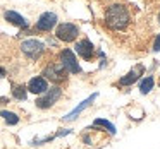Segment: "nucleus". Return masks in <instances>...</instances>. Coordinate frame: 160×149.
I'll return each instance as SVG.
<instances>
[{"instance_id": "f257e3e1", "label": "nucleus", "mask_w": 160, "mask_h": 149, "mask_svg": "<svg viewBox=\"0 0 160 149\" xmlns=\"http://www.w3.org/2000/svg\"><path fill=\"white\" fill-rule=\"evenodd\" d=\"M132 5L122 4V2H114L103 9V17H102V26L105 31L110 35H119L126 33L129 26L132 24Z\"/></svg>"}, {"instance_id": "f03ea898", "label": "nucleus", "mask_w": 160, "mask_h": 149, "mask_svg": "<svg viewBox=\"0 0 160 149\" xmlns=\"http://www.w3.org/2000/svg\"><path fill=\"white\" fill-rule=\"evenodd\" d=\"M42 76L45 77L47 81L53 82V86H62L69 81V72L60 65L59 62H50L43 67V72Z\"/></svg>"}, {"instance_id": "7ed1b4c3", "label": "nucleus", "mask_w": 160, "mask_h": 149, "mask_svg": "<svg viewBox=\"0 0 160 149\" xmlns=\"http://www.w3.org/2000/svg\"><path fill=\"white\" fill-rule=\"evenodd\" d=\"M60 98H62V86H52L36 98L35 106L38 110H50V108L55 106V103H59Z\"/></svg>"}, {"instance_id": "20e7f679", "label": "nucleus", "mask_w": 160, "mask_h": 149, "mask_svg": "<svg viewBox=\"0 0 160 149\" xmlns=\"http://www.w3.org/2000/svg\"><path fill=\"white\" fill-rule=\"evenodd\" d=\"M19 48H21L22 55L26 57V58L33 60V62H36V60H40L43 57V53L47 52L45 48V43H42L40 40H35V38H29V40H24V41L19 45Z\"/></svg>"}, {"instance_id": "39448f33", "label": "nucleus", "mask_w": 160, "mask_h": 149, "mask_svg": "<svg viewBox=\"0 0 160 149\" xmlns=\"http://www.w3.org/2000/svg\"><path fill=\"white\" fill-rule=\"evenodd\" d=\"M79 26L74 22H59L55 26V38L62 43H74L79 38Z\"/></svg>"}, {"instance_id": "423d86ee", "label": "nucleus", "mask_w": 160, "mask_h": 149, "mask_svg": "<svg viewBox=\"0 0 160 149\" xmlns=\"http://www.w3.org/2000/svg\"><path fill=\"white\" fill-rule=\"evenodd\" d=\"M59 63L72 76H78V74H83V69H81L79 62H78L76 53L71 48H64L59 52Z\"/></svg>"}, {"instance_id": "0eeeda50", "label": "nucleus", "mask_w": 160, "mask_h": 149, "mask_svg": "<svg viewBox=\"0 0 160 149\" xmlns=\"http://www.w3.org/2000/svg\"><path fill=\"white\" fill-rule=\"evenodd\" d=\"M74 53L81 57L84 62H93L95 57H97V48L90 38H81L74 41Z\"/></svg>"}, {"instance_id": "6e6552de", "label": "nucleus", "mask_w": 160, "mask_h": 149, "mask_svg": "<svg viewBox=\"0 0 160 149\" xmlns=\"http://www.w3.org/2000/svg\"><path fill=\"white\" fill-rule=\"evenodd\" d=\"M59 24V17L55 12H43L38 17L36 24L33 26L35 33H50L52 29H55V26Z\"/></svg>"}, {"instance_id": "1a4fd4ad", "label": "nucleus", "mask_w": 160, "mask_h": 149, "mask_svg": "<svg viewBox=\"0 0 160 149\" xmlns=\"http://www.w3.org/2000/svg\"><path fill=\"white\" fill-rule=\"evenodd\" d=\"M145 65L143 63H138V65L134 67V69H131L126 76H122L121 79L117 81V86H121V87H129V86H132V84H136L139 79H141V76L145 74Z\"/></svg>"}, {"instance_id": "9d476101", "label": "nucleus", "mask_w": 160, "mask_h": 149, "mask_svg": "<svg viewBox=\"0 0 160 149\" xmlns=\"http://www.w3.org/2000/svg\"><path fill=\"white\" fill-rule=\"evenodd\" d=\"M97 98H98V93H93L91 96H88L86 100L81 101V103L78 105V106L74 108L72 111H69V113H67L66 117H62V120H64V122H74V120H76V118L81 115V113H83L84 110H86L88 106H91V105L95 103V100H97Z\"/></svg>"}, {"instance_id": "9b49d317", "label": "nucleus", "mask_w": 160, "mask_h": 149, "mask_svg": "<svg viewBox=\"0 0 160 149\" xmlns=\"http://www.w3.org/2000/svg\"><path fill=\"white\" fill-rule=\"evenodd\" d=\"M48 81L45 79L43 76H35L29 79V82L26 84V89H28V93L31 94H36V96H40V94H43L47 89H48Z\"/></svg>"}, {"instance_id": "f8f14e48", "label": "nucleus", "mask_w": 160, "mask_h": 149, "mask_svg": "<svg viewBox=\"0 0 160 149\" xmlns=\"http://www.w3.org/2000/svg\"><path fill=\"white\" fill-rule=\"evenodd\" d=\"M4 19L9 22V24L16 26V28L22 29V31H26V29L29 28L28 19L22 17V16L19 14V12H16V11H5V12H4Z\"/></svg>"}, {"instance_id": "ddd939ff", "label": "nucleus", "mask_w": 160, "mask_h": 149, "mask_svg": "<svg viewBox=\"0 0 160 149\" xmlns=\"http://www.w3.org/2000/svg\"><path fill=\"white\" fill-rule=\"evenodd\" d=\"M11 94H12V98L18 100V101H26L28 100V89H26L24 84L12 82L11 84Z\"/></svg>"}, {"instance_id": "4468645a", "label": "nucleus", "mask_w": 160, "mask_h": 149, "mask_svg": "<svg viewBox=\"0 0 160 149\" xmlns=\"http://www.w3.org/2000/svg\"><path fill=\"white\" fill-rule=\"evenodd\" d=\"M93 127H98V128H102V130H107L110 135H115V134H117V128H115V125L112 123V122L105 120V118H95Z\"/></svg>"}, {"instance_id": "2eb2a0df", "label": "nucleus", "mask_w": 160, "mask_h": 149, "mask_svg": "<svg viewBox=\"0 0 160 149\" xmlns=\"http://www.w3.org/2000/svg\"><path fill=\"white\" fill-rule=\"evenodd\" d=\"M0 117L4 118V122L9 125V127H14V125H18L19 122H21V117H19L18 113L9 111V110H2L0 111Z\"/></svg>"}, {"instance_id": "dca6fc26", "label": "nucleus", "mask_w": 160, "mask_h": 149, "mask_svg": "<svg viewBox=\"0 0 160 149\" xmlns=\"http://www.w3.org/2000/svg\"><path fill=\"white\" fill-rule=\"evenodd\" d=\"M153 86H155V77L153 76H146L145 79L139 82V93L141 94H150L152 93V89H153Z\"/></svg>"}, {"instance_id": "f3484780", "label": "nucleus", "mask_w": 160, "mask_h": 149, "mask_svg": "<svg viewBox=\"0 0 160 149\" xmlns=\"http://www.w3.org/2000/svg\"><path fill=\"white\" fill-rule=\"evenodd\" d=\"M55 139V135H47V137H35L33 141H29V146L33 147H38V146H43V144H48Z\"/></svg>"}, {"instance_id": "a211bd4d", "label": "nucleus", "mask_w": 160, "mask_h": 149, "mask_svg": "<svg viewBox=\"0 0 160 149\" xmlns=\"http://www.w3.org/2000/svg\"><path fill=\"white\" fill-rule=\"evenodd\" d=\"M152 52H160V35H155V40L152 43Z\"/></svg>"}, {"instance_id": "6ab92c4d", "label": "nucleus", "mask_w": 160, "mask_h": 149, "mask_svg": "<svg viewBox=\"0 0 160 149\" xmlns=\"http://www.w3.org/2000/svg\"><path fill=\"white\" fill-rule=\"evenodd\" d=\"M71 132H72L71 128H60V130L55 134V139H57V137H64V135H69Z\"/></svg>"}, {"instance_id": "aec40b11", "label": "nucleus", "mask_w": 160, "mask_h": 149, "mask_svg": "<svg viewBox=\"0 0 160 149\" xmlns=\"http://www.w3.org/2000/svg\"><path fill=\"white\" fill-rule=\"evenodd\" d=\"M7 103H9V98H5V96H0V106H5Z\"/></svg>"}, {"instance_id": "412c9836", "label": "nucleus", "mask_w": 160, "mask_h": 149, "mask_svg": "<svg viewBox=\"0 0 160 149\" xmlns=\"http://www.w3.org/2000/svg\"><path fill=\"white\" fill-rule=\"evenodd\" d=\"M5 76H7V70L4 67H0V77H5Z\"/></svg>"}, {"instance_id": "4be33fe9", "label": "nucleus", "mask_w": 160, "mask_h": 149, "mask_svg": "<svg viewBox=\"0 0 160 149\" xmlns=\"http://www.w3.org/2000/svg\"><path fill=\"white\" fill-rule=\"evenodd\" d=\"M145 2H148V4H160V0H145Z\"/></svg>"}, {"instance_id": "5701e85b", "label": "nucleus", "mask_w": 160, "mask_h": 149, "mask_svg": "<svg viewBox=\"0 0 160 149\" xmlns=\"http://www.w3.org/2000/svg\"><path fill=\"white\" fill-rule=\"evenodd\" d=\"M157 22H158V24H160V11L157 12Z\"/></svg>"}, {"instance_id": "b1692460", "label": "nucleus", "mask_w": 160, "mask_h": 149, "mask_svg": "<svg viewBox=\"0 0 160 149\" xmlns=\"http://www.w3.org/2000/svg\"><path fill=\"white\" fill-rule=\"evenodd\" d=\"M158 86H160V77H158Z\"/></svg>"}]
</instances>
